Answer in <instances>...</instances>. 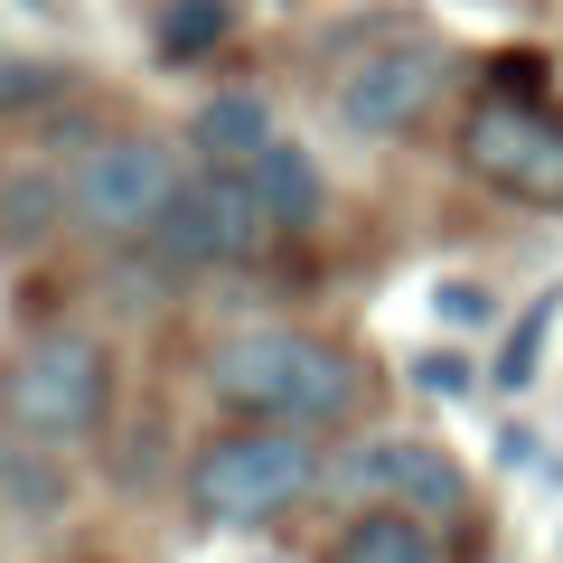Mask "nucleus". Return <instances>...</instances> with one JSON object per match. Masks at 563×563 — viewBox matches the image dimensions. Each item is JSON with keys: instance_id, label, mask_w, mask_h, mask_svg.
Instances as JSON below:
<instances>
[{"instance_id": "6e6552de", "label": "nucleus", "mask_w": 563, "mask_h": 563, "mask_svg": "<svg viewBox=\"0 0 563 563\" xmlns=\"http://www.w3.org/2000/svg\"><path fill=\"white\" fill-rule=\"evenodd\" d=\"M461 169L517 207H563V113L554 103H470Z\"/></svg>"}, {"instance_id": "f3484780", "label": "nucleus", "mask_w": 563, "mask_h": 563, "mask_svg": "<svg viewBox=\"0 0 563 563\" xmlns=\"http://www.w3.org/2000/svg\"><path fill=\"white\" fill-rule=\"evenodd\" d=\"M404 376H413L422 395H479V366H470L461 347H422V357L404 366Z\"/></svg>"}, {"instance_id": "4468645a", "label": "nucleus", "mask_w": 563, "mask_h": 563, "mask_svg": "<svg viewBox=\"0 0 563 563\" xmlns=\"http://www.w3.org/2000/svg\"><path fill=\"white\" fill-rule=\"evenodd\" d=\"M225 29H235V0H169L151 47H161V66H207L225 47Z\"/></svg>"}, {"instance_id": "2eb2a0df", "label": "nucleus", "mask_w": 563, "mask_h": 563, "mask_svg": "<svg viewBox=\"0 0 563 563\" xmlns=\"http://www.w3.org/2000/svg\"><path fill=\"white\" fill-rule=\"evenodd\" d=\"M66 57H29V47H0V122H29L47 103H66Z\"/></svg>"}, {"instance_id": "ddd939ff", "label": "nucleus", "mask_w": 563, "mask_h": 563, "mask_svg": "<svg viewBox=\"0 0 563 563\" xmlns=\"http://www.w3.org/2000/svg\"><path fill=\"white\" fill-rule=\"evenodd\" d=\"M329 563H442V536L422 517H395V507H357L329 544Z\"/></svg>"}, {"instance_id": "1a4fd4ad", "label": "nucleus", "mask_w": 563, "mask_h": 563, "mask_svg": "<svg viewBox=\"0 0 563 563\" xmlns=\"http://www.w3.org/2000/svg\"><path fill=\"white\" fill-rule=\"evenodd\" d=\"M57 225H76V217H66V169H47V161H0V263L47 254Z\"/></svg>"}, {"instance_id": "6ab92c4d", "label": "nucleus", "mask_w": 563, "mask_h": 563, "mask_svg": "<svg viewBox=\"0 0 563 563\" xmlns=\"http://www.w3.org/2000/svg\"><path fill=\"white\" fill-rule=\"evenodd\" d=\"M29 10H57V0H29Z\"/></svg>"}, {"instance_id": "39448f33", "label": "nucleus", "mask_w": 563, "mask_h": 563, "mask_svg": "<svg viewBox=\"0 0 563 563\" xmlns=\"http://www.w3.org/2000/svg\"><path fill=\"white\" fill-rule=\"evenodd\" d=\"M442 85H451V47L422 38V29H395L385 47H366V57L339 66L329 122H339L347 141H404L432 103H442Z\"/></svg>"}, {"instance_id": "dca6fc26", "label": "nucleus", "mask_w": 563, "mask_h": 563, "mask_svg": "<svg viewBox=\"0 0 563 563\" xmlns=\"http://www.w3.org/2000/svg\"><path fill=\"white\" fill-rule=\"evenodd\" d=\"M544 339H554V291H544V301L526 310L517 329H507V347L488 357V385H498V395H517V385H536V357H544Z\"/></svg>"}, {"instance_id": "20e7f679", "label": "nucleus", "mask_w": 563, "mask_h": 563, "mask_svg": "<svg viewBox=\"0 0 563 563\" xmlns=\"http://www.w3.org/2000/svg\"><path fill=\"white\" fill-rule=\"evenodd\" d=\"M179 198H188V169L161 132H103L95 151L66 161V217L103 244H151Z\"/></svg>"}, {"instance_id": "7ed1b4c3", "label": "nucleus", "mask_w": 563, "mask_h": 563, "mask_svg": "<svg viewBox=\"0 0 563 563\" xmlns=\"http://www.w3.org/2000/svg\"><path fill=\"white\" fill-rule=\"evenodd\" d=\"M329 479V451L310 432H282V422H235L188 461V507L207 526H273Z\"/></svg>"}, {"instance_id": "f257e3e1", "label": "nucleus", "mask_w": 563, "mask_h": 563, "mask_svg": "<svg viewBox=\"0 0 563 563\" xmlns=\"http://www.w3.org/2000/svg\"><path fill=\"white\" fill-rule=\"evenodd\" d=\"M207 395L235 422H282V432H357L376 413V376L357 347L310 339V329H235L207 357Z\"/></svg>"}, {"instance_id": "f03ea898", "label": "nucleus", "mask_w": 563, "mask_h": 563, "mask_svg": "<svg viewBox=\"0 0 563 563\" xmlns=\"http://www.w3.org/2000/svg\"><path fill=\"white\" fill-rule=\"evenodd\" d=\"M113 404H122V376H113V347L95 329H38L29 347L0 357V422L20 442L85 451L113 432Z\"/></svg>"}, {"instance_id": "9d476101", "label": "nucleus", "mask_w": 563, "mask_h": 563, "mask_svg": "<svg viewBox=\"0 0 563 563\" xmlns=\"http://www.w3.org/2000/svg\"><path fill=\"white\" fill-rule=\"evenodd\" d=\"M273 103L254 95V85H225V95H207L198 113H188V151H198L207 169H254L263 151H273Z\"/></svg>"}, {"instance_id": "9b49d317", "label": "nucleus", "mask_w": 563, "mask_h": 563, "mask_svg": "<svg viewBox=\"0 0 563 563\" xmlns=\"http://www.w3.org/2000/svg\"><path fill=\"white\" fill-rule=\"evenodd\" d=\"M244 179H254V198H263V217H273V235H310V225L329 217V169L310 161L301 141H273Z\"/></svg>"}, {"instance_id": "f8f14e48", "label": "nucleus", "mask_w": 563, "mask_h": 563, "mask_svg": "<svg viewBox=\"0 0 563 563\" xmlns=\"http://www.w3.org/2000/svg\"><path fill=\"white\" fill-rule=\"evenodd\" d=\"M66 498H76V470H66V451L0 432V517H20V526H57V517H66Z\"/></svg>"}, {"instance_id": "423d86ee", "label": "nucleus", "mask_w": 563, "mask_h": 563, "mask_svg": "<svg viewBox=\"0 0 563 563\" xmlns=\"http://www.w3.org/2000/svg\"><path fill=\"white\" fill-rule=\"evenodd\" d=\"M329 488L357 507H395V517H422V526H461L470 517V479L442 442L422 432H357V442L329 461Z\"/></svg>"}, {"instance_id": "0eeeda50", "label": "nucleus", "mask_w": 563, "mask_h": 563, "mask_svg": "<svg viewBox=\"0 0 563 563\" xmlns=\"http://www.w3.org/2000/svg\"><path fill=\"white\" fill-rule=\"evenodd\" d=\"M273 254V217H263L254 179L244 169H198L188 179V198L161 217V235H151V263H161L169 282L179 273H244V263Z\"/></svg>"}, {"instance_id": "a211bd4d", "label": "nucleus", "mask_w": 563, "mask_h": 563, "mask_svg": "<svg viewBox=\"0 0 563 563\" xmlns=\"http://www.w3.org/2000/svg\"><path fill=\"white\" fill-rule=\"evenodd\" d=\"M432 310H442L451 329H488V320H498V291H488V282H470V273H451L442 291H432Z\"/></svg>"}]
</instances>
